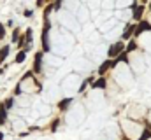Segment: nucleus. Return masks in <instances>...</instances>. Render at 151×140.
I'll return each mask as SVG.
<instances>
[{
    "label": "nucleus",
    "instance_id": "f257e3e1",
    "mask_svg": "<svg viewBox=\"0 0 151 140\" xmlns=\"http://www.w3.org/2000/svg\"><path fill=\"white\" fill-rule=\"evenodd\" d=\"M47 34H49V21L46 19L44 30H42V49H44V51H49V40H47Z\"/></svg>",
    "mask_w": 151,
    "mask_h": 140
},
{
    "label": "nucleus",
    "instance_id": "f03ea898",
    "mask_svg": "<svg viewBox=\"0 0 151 140\" xmlns=\"http://www.w3.org/2000/svg\"><path fill=\"white\" fill-rule=\"evenodd\" d=\"M123 42H116V44H113L111 47H109V56L111 58H114V56H118V54H121V51H123Z\"/></svg>",
    "mask_w": 151,
    "mask_h": 140
},
{
    "label": "nucleus",
    "instance_id": "7ed1b4c3",
    "mask_svg": "<svg viewBox=\"0 0 151 140\" xmlns=\"http://www.w3.org/2000/svg\"><path fill=\"white\" fill-rule=\"evenodd\" d=\"M150 30H151V23L150 21H141L139 26H137V30H135V35L142 34V32H150Z\"/></svg>",
    "mask_w": 151,
    "mask_h": 140
},
{
    "label": "nucleus",
    "instance_id": "20e7f679",
    "mask_svg": "<svg viewBox=\"0 0 151 140\" xmlns=\"http://www.w3.org/2000/svg\"><path fill=\"white\" fill-rule=\"evenodd\" d=\"M116 63H118V61H104V63L100 65V69H99V74H100V75H104V74L111 69V67H114Z\"/></svg>",
    "mask_w": 151,
    "mask_h": 140
},
{
    "label": "nucleus",
    "instance_id": "39448f33",
    "mask_svg": "<svg viewBox=\"0 0 151 140\" xmlns=\"http://www.w3.org/2000/svg\"><path fill=\"white\" fill-rule=\"evenodd\" d=\"M134 9H135V11H134V18H135V19H141V18H142V11H144V7L134 4Z\"/></svg>",
    "mask_w": 151,
    "mask_h": 140
},
{
    "label": "nucleus",
    "instance_id": "423d86ee",
    "mask_svg": "<svg viewBox=\"0 0 151 140\" xmlns=\"http://www.w3.org/2000/svg\"><path fill=\"white\" fill-rule=\"evenodd\" d=\"M40 61H42V53L35 54V65H34V72H40Z\"/></svg>",
    "mask_w": 151,
    "mask_h": 140
},
{
    "label": "nucleus",
    "instance_id": "0eeeda50",
    "mask_svg": "<svg viewBox=\"0 0 151 140\" xmlns=\"http://www.w3.org/2000/svg\"><path fill=\"white\" fill-rule=\"evenodd\" d=\"M135 30H137V28H135V25H128V26H127V30H125V34H123V39H128L132 34H135Z\"/></svg>",
    "mask_w": 151,
    "mask_h": 140
},
{
    "label": "nucleus",
    "instance_id": "6e6552de",
    "mask_svg": "<svg viewBox=\"0 0 151 140\" xmlns=\"http://www.w3.org/2000/svg\"><path fill=\"white\" fill-rule=\"evenodd\" d=\"M70 102H72V98H65V100H62V102L58 104V107H60V110H67V107L70 105Z\"/></svg>",
    "mask_w": 151,
    "mask_h": 140
},
{
    "label": "nucleus",
    "instance_id": "1a4fd4ad",
    "mask_svg": "<svg viewBox=\"0 0 151 140\" xmlns=\"http://www.w3.org/2000/svg\"><path fill=\"white\" fill-rule=\"evenodd\" d=\"M93 88H106V79L100 77L99 81H95V82H93Z\"/></svg>",
    "mask_w": 151,
    "mask_h": 140
},
{
    "label": "nucleus",
    "instance_id": "9d476101",
    "mask_svg": "<svg viewBox=\"0 0 151 140\" xmlns=\"http://www.w3.org/2000/svg\"><path fill=\"white\" fill-rule=\"evenodd\" d=\"M7 54H9V47L5 46V47H2V51H0V61H4V60L7 58Z\"/></svg>",
    "mask_w": 151,
    "mask_h": 140
},
{
    "label": "nucleus",
    "instance_id": "9b49d317",
    "mask_svg": "<svg viewBox=\"0 0 151 140\" xmlns=\"http://www.w3.org/2000/svg\"><path fill=\"white\" fill-rule=\"evenodd\" d=\"M150 139H151V130H144L139 140H150Z\"/></svg>",
    "mask_w": 151,
    "mask_h": 140
},
{
    "label": "nucleus",
    "instance_id": "f8f14e48",
    "mask_svg": "<svg viewBox=\"0 0 151 140\" xmlns=\"http://www.w3.org/2000/svg\"><path fill=\"white\" fill-rule=\"evenodd\" d=\"M25 54H27L25 51H19V53H18V56H16V61H18V63H21V61L25 60Z\"/></svg>",
    "mask_w": 151,
    "mask_h": 140
},
{
    "label": "nucleus",
    "instance_id": "ddd939ff",
    "mask_svg": "<svg viewBox=\"0 0 151 140\" xmlns=\"http://www.w3.org/2000/svg\"><path fill=\"white\" fill-rule=\"evenodd\" d=\"M5 123V110H4V107L0 109V124H4Z\"/></svg>",
    "mask_w": 151,
    "mask_h": 140
},
{
    "label": "nucleus",
    "instance_id": "4468645a",
    "mask_svg": "<svg viewBox=\"0 0 151 140\" xmlns=\"http://www.w3.org/2000/svg\"><path fill=\"white\" fill-rule=\"evenodd\" d=\"M30 40H32V30L28 28V30H27V34H25V42H30Z\"/></svg>",
    "mask_w": 151,
    "mask_h": 140
},
{
    "label": "nucleus",
    "instance_id": "2eb2a0df",
    "mask_svg": "<svg viewBox=\"0 0 151 140\" xmlns=\"http://www.w3.org/2000/svg\"><path fill=\"white\" fill-rule=\"evenodd\" d=\"M18 37H19V30L16 28V30L12 32V40H14V42H19V40H18Z\"/></svg>",
    "mask_w": 151,
    "mask_h": 140
},
{
    "label": "nucleus",
    "instance_id": "dca6fc26",
    "mask_svg": "<svg viewBox=\"0 0 151 140\" xmlns=\"http://www.w3.org/2000/svg\"><path fill=\"white\" fill-rule=\"evenodd\" d=\"M4 37H5V26L0 23V39H4Z\"/></svg>",
    "mask_w": 151,
    "mask_h": 140
},
{
    "label": "nucleus",
    "instance_id": "f3484780",
    "mask_svg": "<svg viewBox=\"0 0 151 140\" xmlns=\"http://www.w3.org/2000/svg\"><path fill=\"white\" fill-rule=\"evenodd\" d=\"M116 61H125V63H127V61H128V58H127V54H121V56H118V60H116Z\"/></svg>",
    "mask_w": 151,
    "mask_h": 140
},
{
    "label": "nucleus",
    "instance_id": "a211bd4d",
    "mask_svg": "<svg viewBox=\"0 0 151 140\" xmlns=\"http://www.w3.org/2000/svg\"><path fill=\"white\" fill-rule=\"evenodd\" d=\"M135 46H137L135 42H130V44H128V47H127V51H134V49H135Z\"/></svg>",
    "mask_w": 151,
    "mask_h": 140
},
{
    "label": "nucleus",
    "instance_id": "6ab92c4d",
    "mask_svg": "<svg viewBox=\"0 0 151 140\" xmlns=\"http://www.w3.org/2000/svg\"><path fill=\"white\" fill-rule=\"evenodd\" d=\"M56 126H58V119H56V121L53 123V126H51V130H56Z\"/></svg>",
    "mask_w": 151,
    "mask_h": 140
},
{
    "label": "nucleus",
    "instance_id": "aec40b11",
    "mask_svg": "<svg viewBox=\"0 0 151 140\" xmlns=\"http://www.w3.org/2000/svg\"><path fill=\"white\" fill-rule=\"evenodd\" d=\"M2 139H4V135H2V133H0V140H2Z\"/></svg>",
    "mask_w": 151,
    "mask_h": 140
},
{
    "label": "nucleus",
    "instance_id": "412c9836",
    "mask_svg": "<svg viewBox=\"0 0 151 140\" xmlns=\"http://www.w3.org/2000/svg\"><path fill=\"white\" fill-rule=\"evenodd\" d=\"M2 72H4V70H2V69H0V74H2Z\"/></svg>",
    "mask_w": 151,
    "mask_h": 140
},
{
    "label": "nucleus",
    "instance_id": "4be33fe9",
    "mask_svg": "<svg viewBox=\"0 0 151 140\" xmlns=\"http://www.w3.org/2000/svg\"><path fill=\"white\" fill-rule=\"evenodd\" d=\"M150 9H151V4H150Z\"/></svg>",
    "mask_w": 151,
    "mask_h": 140
},
{
    "label": "nucleus",
    "instance_id": "5701e85b",
    "mask_svg": "<svg viewBox=\"0 0 151 140\" xmlns=\"http://www.w3.org/2000/svg\"><path fill=\"white\" fill-rule=\"evenodd\" d=\"M0 51H2V49H0Z\"/></svg>",
    "mask_w": 151,
    "mask_h": 140
}]
</instances>
